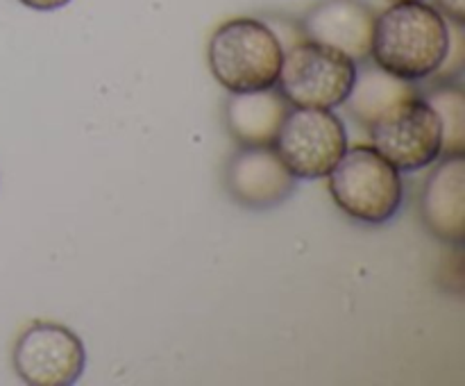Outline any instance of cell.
Masks as SVG:
<instances>
[{
    "mask_svg": "<svg viewBox=\"0 0 465 386\" xmlns=\"http://www.w3.org/2000/svg\"><path fill=\"white\" fill-rule=\"evenodd\" d=\"M327 186L336 207L366 225L389 223L402 207V175L372 145L345 150L327 175Z\"/></svg>",
    "mask_w": 465,
    "mask_h": 386,
    "instance_id": "obj_3",
    "label": "cell"
},
{
    "mask_svg": "<svg viewBox=\"0 0 465 386\" xmlns=\"http://www.w3.org/2000/svg\"><path fill=\"white\" fill-rule=\"evenodd\" d=\"M422 91L418 89L416 82L404 80V77L393 75L381 66L372 64H357V77L345 98L343 107L354 116V121L361 123L363 127L375 125L380 118L393 112L407 100L418 98Z\"/></svg>",
    "mask_w": 465,
    "mask_h": 386,
    "instance_id": "obj_12",
    "label": "cell"
},
{
    "mask_svg": "<svg viewBox=\"0 0 465 386\" xmlns=\"http://www.w3.org/2000/svg\"><path fill=\"white\" fill-rule=\"evenodd\" d=\"M375 9L363 0H321L302 16L304 39L330 45L357 64L371 59Z\"/></svg>",
    "mask_w": 465,
    "mask_h": 386,
    "instance_id": "obj_9",
    "label": "cell"
},
{
    "mask_svg": "<svg viewBox=\"0 0 465 386\" xmlns=\"http://www.w3.org/2000/svg\"><path fill=\"white\" fill-rule=\"evenodd\" d=\"M21 5L25 7L35 9V12H54V9H62L66 7L71 0H18Z\"/></svg>",
    "mask_w": 465,
    "mask_h": 386,
    "instance_id": "obj_15",
    "label": "cell"
},
{
    "mask_svg": "<svg viewBox=\"0 0 465 386\" xmlns=\"http://www.w3.org/2000/svg\"><path fill=\"white\" fill-rule=\"evenodd\" d=\"M282 62L284 45L262 18H230L209 36V71L230 94L275 86Z\"/></svg>",
    "mask_w": 465,
    "mask_h": 386,
    "instance_id": "obj_2",
    "label": "cell"
},
{
    "mask_svg": "<svg viewBox=\"0 0 465 386\" xmlns=\"http://www.w3.org/2000/svg\"><path fill=\"white\" fill-rule=\"evenodd\" d=\"M12 363L30 386H71L84 372L86 350L80 336L62 322L35 321L18 334Z\"/></svg>",
    "mask_w": 465,
    "mask_h": 386,
    "instance_id": "obj_6",
    "label": "cell"
},
{
    "mask_svg": "<svg viewBox=\"0 0 465 386\" xmlns=\"http://www.w3.org/2000/svg\"><path fill=\"white\" fill-rule=\"evenodd\" d=\"M289 109V100L277 86L230 94L225 103V125L239 145H275Z\"/></svg>",
    "mask_w": 465,
    "mask_h": 386,
    "instance_id": "obj_11",
    "label": "cell"
},
{
    "mask_svg": "<svg viewBox=\"0 0 465 386\" xmlns=\"http://www.w3.org/2000/svg\"><path fill=\"white\" fill-rule=\"evenodd\" d=\"M436 7L443 12V16L448 18V21H465V0H436Z\"/></svg>",
    "mask_w": 465,
    "mask_h": 386,
    "instance_id": "obj_14",
    "label": "cell"
},
{
    "mask_svg": "<svg viewBox=\"0 0 465 386\" xmlns=\"http://www.w3.org/2000/svg\"><path fill=\"white\" fill-rule=\"evenodd\" d=\"M450 50V21L425 0L391 3L377 14L371 59L411 82L434 77Z\"/></svg>",
    "mask_w": 465,
    "mask_h": 386,
    "instance_id": "obj_1",
    "label": "cell"
},
{
    "mask_svg": "<svg viewBox=\"0 0 465 386\" xmlns=\"http://www.w3.org/2000/svg\"><path fill=\"white\" fill-rule=\"evenodd\" d=\"M422 98L434 109L440 123V157L465 154V94L461 84L436 80L431 89L422 91Z\"/></svg>",
    "mask_w": 465,
    "mask_h": 386,
    "instance_id": "obj_13",
    "label": "cell"
},
{
    "mask_svg": "<svg viewBox=\"0 0 465 386\" xmlns=\"http://www.w3.org/2000/svg\"><path fill=\"white\" fill-rule=\"evenodd\" d=\"M272 148L298 180H321L348 150V130L334 109L291 107Z\"/></svg>",
    "mask_w": 465,
    "mask_h": 386,
    "instance_id": "obj_5",
    "label": "cell"
},
{
    "mask_svg": "<svg viewBox=\"0 0 465 386\" xmlns=\"http://www.w3.org/2000/svg\"><path fill=\"white\" fill-rule=\"evenodd\" d=\"M372 148L400 173L420 171L440 157V123L422 94L368 127Z\"/></svg>",
    "mask_w": 465,
    "mask_h": 386,
    "instance_id": "obj_7",
    "label": "cell"
},
{
    "mask_svg": "<svg viewBox=\"0 0 465 386\" xmlns=\"http://www.w3.org/2000/svg\"><path fill=\"white\" fill-rule=\"evenodd\" d=\"M225 184L241 207L271 209L293 193L298 177L272 145H241L227 163Z\"/></svg>",
    "mask_w": 465,
    "mask_h": 386,
    "instance_id": "obj_8",
    "label": "cell"
},
{
    "mask_svg": "<svg viewBox=\"0 0 465 386\" xmlns=\"http://www.w3.org/2000/svg\"><path fill=\"white\" fill-rule=\"evenodd\" d=\"M391 3H409V0H391Z\"/></svg>",
    "mask_w": 465,
    "mask_h": 386,
    "instance_id": "obj_16",
    "label": "cell"
},
{
    "mask_svg": "<svg viewBox=\"0 0 465 386\" xmlns=\"http://www.w3.org/2000/svg\"><path fill=\"white\" fill-rule=\"evenodd\" d=\"M354 77V59L330 45L302 39L284 50L275 86L291 107L336 109L348 98Z\"/></svg>",
    "mask_w": 465,
    "mask_h": 386,
    "instance_id": "obj_4",
    "label": "cell"
},
{
    "mask_svg": "<svg viewBox=\"0 0 465 386\" xmlns=\"http://www.w3.org/2000/svg\"><path fill=\"white\" fill-rule=\"evenodd\" d=\"M420 213L427 230L445 243L461 245L465 234V159L445 157L422 186Z\"/></svg>",
    "mask_w": 465,
    "mask_h": 386,
    "instance_id": "obj_10",
    "label": "cell"
}]
</instances>
